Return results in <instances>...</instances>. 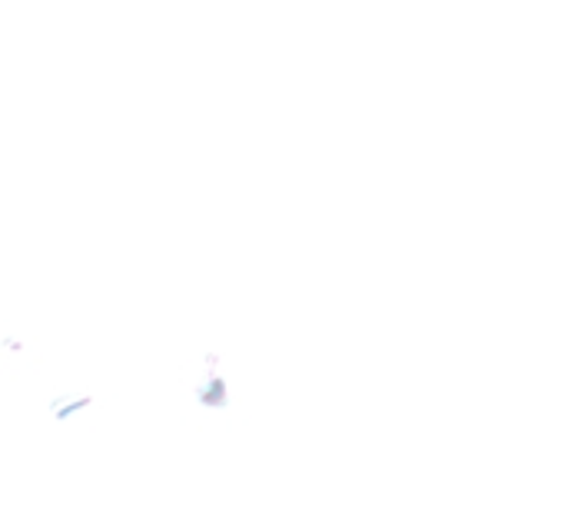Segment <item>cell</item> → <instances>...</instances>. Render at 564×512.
Instances as JSON below:
<instances>
[{"label":"cell","instance_id":"obj_2","mask_svg":"<svg viewBox=\"0 0 564 512\" xmlns=\"http://www.w3.org/2000/svg\"><path fill=\"white\" fill-rule=\"evenodd\" d=\"M90 406V396H74V399H57V403H51V413H54V419H74V416H80L84 409Z\"/></svg>","mask_w":564,"mask_h":512},{"label":"cell","instance_id":"obj_1","mask_svg":"<svg viewBox=\"0 0 564 512\" xmlns=\"http://www.w3.org/2000/svg\"><path fill=\"white\" fill-rule=\"evenodd\" d=\"M193 396H196V403L203 406V409H226L229 406V383H226V376L223 373H216V370H209V376L193 390Z\"/></svg>","mask_w":564,"mask_h":512}]
</instances>
